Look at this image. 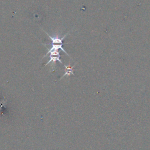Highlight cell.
Here are the masks:
<instances>
[{"mask_svg":"<svg viewBox=\"0 0 150 150\" xmlns=\"http://www.w3.org/2000/svg\"><path fill=\"white\" fill-rule=\"evenodd\" d=\"M64 67H65V73L62 76V78H63V77H64L65 76H70V74H74V73H73V71H74V69H73V67H74V66H73V67H70V66H66V65H64Z\"/></svg>","mask_w":150,"mask_h":150,"instance_id":"cell-2","label":"cell"},{"mask_svg":"<svg viewBox=\"0 0 150 150\" xmlns=\"http://www.w3.org/2000/svg\"><path fill=\"white\" fill-rule=\"evenodd\" d=\"M63 45V43H52V47L50 49H48V52L46 53V54L45 56V57L47 54H49V57H50L49 60L45 64V66H46L47 64H49L51 62L55 63L56 61H59L60 63L62 64V62L60 59V54H59V52H58V50L59 49H61L63 52H64L67 55L69 56L68 53L66 52V50L62 47Z\"/></svg>","mask_w":150,"mask_h":150,"instance_id":"cell-1","label":"cell"}]
</instances>
